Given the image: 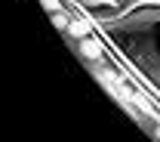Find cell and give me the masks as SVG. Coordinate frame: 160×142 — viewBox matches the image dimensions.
Here are the masks:
<instances>
[{"mask_svg": "<svg viewBox=\"0 0 160 142\" xmlns=\"http://www.w3.org/2000/svg\"><path fill=\"white\" fill-rule=\"evenodd\" d=\"M74 3H89V6H99V3H111V0H74Z\"/></svg>", "mask_w": 160, "mask_h": 142, "instance_id": "8992f818", "label": "cell"}, {"mask_svg": "<svg viewBox=\"0 0 160 142\" xmlns=\"http://www.w3.org/2000/svg\"><path fill=\"white\" fill-rule=\"evenodd\" d=\"M68 31H71L74 37H89V25H86V22H71Z\"/></svg>", "mask_w": 160, "mask_h": 142, "instance_id": "3957f363", "label": "cell"}, {"mask_svg": "<svg viewBox=\"0 0 160 142\" xmlns=\"http://www.w3.org/2000/svg\"><path fill=\"white\" fill-rule=\"evenodd\" d=\"M114 34H117V40H129V43H142V46L160 50V9H139V16L117 25ZM126 56L132 59V65H139L142 74L154 83V90L160 93V56L157 53L126 50Z\"/></svg>", "mask_w": 160, "mask_h": 142, "instance_id": "6da1fadb", "label": "cell"}, {"mask_svg": "<svg viewBox=\"0 0 160 142\" xmlns=\"http://www.w3.org/2000/svg\"><path fill=\"white\" fill-rule=\"evenodd\" d=\"M40 3H43L49 13H59V9H62V0H40Z\"/></svg>", "mask_w": 160, "mask_h": 142, "instance_id": "5b68a950", "label": "cell"}, {"mask_svg": "<svg viewBox=\"0 0 160 142\" xmlns=\"http://www.w3.org/2000/svg\"><path fill=\"white\" fill-rule=\"evenodd\" d=\"M80 53H83L89 62H102L105 59V46H102L96 37H83V40H80Z\"/></svg>", "mask_w": 160, "mask_h": 142, "instance_id": "7a4b0ae2", "label": "cell"}, {"mask_svg": "<svg viewBox=\"0 0 160 142\" xmlns=\"http://www.w3.org/2000/svg\"><path fill=\"white\" fill-rule=\"evenodd\" d=\"M154 139H160V127H157V130H154Z\"/></svg>", "mask_w": 160, "mask_h": 142, "instance_id": "52a82bcc", "label": "cell"}, {"mask_svg": "<svg viewBox=\"0 0 160 142\" xmlns=\"http://www.w3.org/2000/svg\"><path fill=\"white\" fill-rule=\"evenodd\" d=\"M52 25H56V28H62V31H68V25H71V22L65 19V16H62V9H59V13H52Z\"/></svg>", "mask_w": 160, "mask_h": 142, "instance_id": "277c9868", "label": "cell"}]
</instances>
